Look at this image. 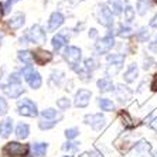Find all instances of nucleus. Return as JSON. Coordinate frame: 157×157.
<instances>
[{"label": "nucleus", "instance_id": "35", "mask_svg": "<svg viewBox=\"0 0 157 157\" xmlns=\"http://www.w3.org/2000/svg\"><path fill=\"white\" fill-rule=\"evenodd\" d=\"M17 2H20V0H6V3H4L3 9H4V13L7 14V13H10L11 7H13V4L17 3Z\"/></svg>", "mask_w": 157, "mask_h": 157}, {"label": "nucleus", "instance_id": "18", "mask_svg": "<svg viewBox=\"0 0 157 157\" xmlns=\"http://www.w3.org/2000/svg\"><path fill=\"white\" fill-rule=\"evenodd\" d=\"M153 3H151V0H137V3H136V10L139 13L140 16H144L147 11L151 9Z\"/></svg>", "mask_w": 157, "mask_h": 157}, {"label": "nucleus", "instance_id": "47", "mask_svg": "<svg viewBox=\"0 0 157 157\" xmlns=\"http://www.w3.org/2000/svg\"><path fill=\"white\" fill-rule=\"evenodd\" d=\"M154 2H156V3H157V0H154Z\"/></svg>", "mask_w": 157, "mask_h": 157}, {"label": "nucleus", "instance_id": "16", "mask_svg": "<svg viewBox=\"0 0 157 157\" xmlns=\"http://www.w3.org/2000/svg\"><path fill=\"white\" fill-rule=\"evenodd\" d=\"M137 75H139V68L136 64H130L128 67V70L124 71L123 74V79L128 82V84H132V82H135L137 79Z\"/></svg>", "mask_w": 157, "mask_h": 157}, {"label": "nucleus", "instance_id": "13", "mask_svg": "<svg viewBox=\"0 0 157 157\" xmlns=\"http://www.w3.org/2000/svg\"><path fill=\"white\" fill-rule=\"evenodd\" d=\"M3 91L9 98H18L24 92V88L21 86V84H10L9 82V85L3 88Z\"/></svg>", "mask_w": 157, "mask_h": 157}, {"label": "nucleus", "instance_id": "5", "mask_svg": "<svg viewBox=\"0 0 157 157\" xmlns=\"http://www.w3.org/2000/svg\"><path fill=\"white\" fill-rule=\"evenodd\" d=\"M115 45V40L112 36H106L103 37V38H101V40H98L95 43V54L98 55H103L106 54V52H109L110 50H112V47Z\"/></svg>", "mask_w": 157, "mask_h": 157}, {"label": "nucleus", "instance_id": "23", "mask_svg": "<svg viewBox=\"0 0 157 157\" xmlns=\"http://www.w3.org/2000/svg\"><path fill=\"white\" fill-rule=\"evenodd\" d=\"M41 116L43 119H55V121H61L62 116L57 113V110L52 109V108H47V109L41 110Z\"/></svg>", "mask_w": 157, "mask_h": 157}, {"label": "nucleus", "instance_id": "34", "mask_svg": "<svg viewBox=\"0 0 157 157\" xmlns=\"http://www.w3.org/2000/svg\"><path fill=\"white\" fill-rule=\"evenodd\" d=\"M149 31H147L146 29H140V31L137 33V38H139L142 43H144V41H147V38H149Z\"/></svg>", "mask_w": 157, "mask_h": 157}, {"label": "nucleus", "instance_id": "4", "mask_svg": "<svg viewBox=\"0 0 157 157\" xmlns=\"http://www.w3.org/2000/svg\"><path fill=\"white\" fill-rule=\"evenodd\" d=\"M27 38L33 44H43L47 40V34L44 31V29L40 24H34L31 29L29 30V34H27Z\"/></svg>", "mask_w": 157, "mask_h": 157}, {"label": "nucleus", "instance_id": "32", "mask_svg": "<svg viewBox=\"0 0 157 157\" xmlns=\"http://www.w3.org/2000/svg\"><path fill=\"white\" fill-rule=\"evenodd\" d=\"M70 106H71V102L68 98H61L57 101V108H58L59 110H67Z\"/></svg>", "mask_w": 157, "mask_h": 157}, {"label": "nucleus", "instance_id": "29", "mask_svg": "<svg viewBox=\"0 0 157 157\" xmlns=\"http://www.w3.org/2000/svg\"><path fill=\"white\" fill-rule=\"evenodd\" d=\"M99 68V62H98V59H95V58H86L85 59V70L86 71H95V70H98Z\"/></svg>", "mask_w": 157, "mask_h": 157}, {"label": "nucleus", "instance_id": "20", "mask_svg": "<svg viewBox=\"0 0 157 157\" xmlns=\"http://www.w3.org/2000/svg\"><path fill=\"white\" fill-rule=\"evenodd\" d=\"M30 135V128H29V124L26 123H20L17 126V129H16V136H17V139L20 140H24L27 139Z\"/></svg>", "mask_w": 157, "mask_h": 157}, {"label": "nucleus", "instance_id": "44", "mask_svg": "<svg viewBox=\"0 0 157 157\" xmlns=\"http://www.w3.org/2000/svg\"><path fill=\"white\" fill-rule=\"evenodd\" d=\"M3 37H4V34L0 31V45H2V40H3Z\"/></svg>", "mask_w": 157, "mask_h": 157}, {"label": "nucleus", "instance_id": "48", "mask_svg": "<svg viewBox=\"0 0 157 157\" xmlns=\"http://www.w3.org/2000/svg\"><path fill=\"white\" fill-rule=\"evenodd\" d=\"M156 40H157V37H156Z\"/></svg>", "mask_w": 157, "mask_h": 157}, {"label": "nucleus", "instance_id": "14", "mask_svg": "<svg viewBox=\"0 0 157 157\" xmlns=\"http://www.w3.org/2000/svg\"><path fill=\"white\" fill-rule=\"evenodd\" d=\"M64 16L59 13V11H54L51 16H50V20H48V30L50 31H54L57 30L58 27L62 26V23H64Z\"/></svg>", "mask_w": 157, "mask_h": 157}, {"label": "nucleus", "instance_id": "46", "mask_svg": "<svg viewBox=\"0 0 157 157\" xmlns=\"http://www.w3.org/2000/svg\"><path fill=\"white\" fill-rule=\"evenodd\" d=\"M154 156H156V157H157V150H154Z\"/></svg>", "mask_w": 157, "mask_h": 157}, {"label": "nucleus", "instance_id": "1", "mask_svg": "<svg viewBox=\"0 0 157 157\" xmlns=\"http://www.w3.org/2000/svg\"><path fill=\"white\" fill-rule=\"evenodd\" d=\"M64 59L68 62V65H70L72 70H77V67L79 65L81 59H82V51H81V48L75 47V45L67 47L65 51H64Z\"/></svg>", "mask_w": 157, "mask_h": 157}, {"label": "nucleus", "instance_id": "15", "mask_svg": "<svg viewBox=\"0 0 157 157\" xmlns=\"http://www.w3.org/2000/svg\"><path fill=\"white\" fill-rule=\"evenodd\" d=\"M108 6H109V10L112 14H122V11L124 10V7L128 6V2L126 0H109V3H108Z\"/></svg>", "mask_w": 157, "mask_h": 157}, {"label": "nucleus", "instance_id": "27", "mask_svg": "<svg viewBox=\"0 0 157 157\" xmlns=\"http://www.w3.org/2000/svg\"><path fill=\"white\" fill-rule=\"evenodd\" d=\"M17 57H18L20 61H23L24 64H27V65H31V62L34 61L33 59V52L27 51V50H21V51H18Z\"/></svg>", "mask_w": 157, "mask_h": 157}, {"label": "nucleus", "instance_id": "3", "mask_svg": "<svg viewBox=\"0 0 157 157\" xmlns=\"http://www.w3.org/2000/svg\"><path fill=\"white\" fill-rule=\"evenodd\" d=\"M17 112L18 115L21 116H27V117H36L38 115V110H37V105L30 101V99H21L17 102Z\"/></svg>", "mask_w": 157, "mask_h": 157}, {"label": "nucleus", "instance_id": "37", "mask_svg": "<svg viewBox=\"0 0 157 157\" xmlns=\"http://www.w3.org/2000/svg\"><path fill=\"white\" fill-rule=\"evenodd\" d=\"M78 146H79V143H65L64 146H62V150H77Z\"/></svg>", "mask_w": 157, "mask_h": 157}, {"label": "nucleus", "instance_id": "31", "mask_svg": "<svg viewBox=\"0 0 157 157\" xmlns=\"http://www.w3.org/2000/svg\"><path fill=\"white\" fill-rule=\"evenodd\" d=\"M116 34L117 36H121L122 38H128V37H130L132 34H133V31H132V29L128 27V26H119Z\"/></svg>", "mask_w": 157, "mask_h": 157}, {"label": "nucleus", "instance_id": "30", "mask_svg": "<svg viewBox=\"0 0 157 157\" xmlns=\"http://www.w3.org/2000/svg\"><path fill=\"white\" fill-rule=\"evenodd\" d=\"M123 17H124V21L132 23L133 18H135V9L130 7V6H126L123 10Z\"/></svg>", "mask_w": 157, "mask_h": 157}, {"label": "nucleus", "instance_id": "24", "mask_svg": "<svg viewBox=\"0 0 157 157\" xmlns=\"http://www.w3.org/2000/svg\"><path fill=\"white\" fill-rule=\"evenodd\" d=\"M62 79H64V72H62V71H52L48 84L51 85V86H59Z\"/></svg>", "mask_w": 157, "mask_h": 157}, {"label": "nucleus", "instance_id": "40", "mask_svg": "<svg viewBox=\"0 0 157 157\" xmlns=\"http://www.w3.org/2000/svg\"><path fill=\"white\" fill-rule=\"evenodd\" d=\"M150 27H154V29H157V14L154 16L151 20H150Z\"/></svg>", "mask_w": 157, "mask_h": 157}, {"label": "nucleus", "instance_id": "9", "mask_svg": "<svg viewBox=\"0 0 157 157\" xmlns=\"http://www.w3.org/2000/svg\"><path fill=\"white\" fill-rule=\"evenodd\" d=\"M92 98V92L88 91V89H79V91L75 94V99H74V103L77 108H86L91 102Z\"/></svg>", "mask_w": 157, "mask_h": 157}, {"label": "nucleus", "instance_id": "43", "mask_svg": "<svg viewBox=\"0 0 157 157\" xmlns=\"http://www.w3.org/2000/svg\"><path fill=\"white\" fill-rule=\"evenodd\" d=\"M151 126H153V128H154V129H157V119H156V121H154V122H153V123H151Z\"/></svg>", "mask_w": 157, "mask_h": 157}, {"label": "nucleus", "instance_id": "19", "mask_svg": "<svg viewBox=\"0 0 157 157\" xmlns=\"http://www.w3.org/2000/svg\"><path fill=\"white\" fill-rule=\"evenodd\" d=\"M98 89L101 92H110V91H113V84H112L110 78H101V79L98 81Z\"/></svg>", "mask_w": 157, "mask_h": 157}, {"label": "nucleus", "instance_id": "12", "mask_svg": "<svg viewBox=\"0 0 157 157\" xmlns=\"http://www.w3.org/2000/svg\"><path fill=\"white\" fill-rule=\"evenodd\" d=\"M33 59L38 65H44L52 59V54L47 50H37L36 52H33Z\"/></svg>", "mask_w": 157, "mask_h": 157}, {"label": "nucleus", "instance_id": "7", "mask_svg": "<svg viewBox=\"0 0 157 157\" xmlns=\"http://www.w3.org/2000/svg\"><path fill=\"white\" fill-rule=\"evenodd\" d=\"M98 21L105 27H110L113 24V14L110 13L109 7L105 4H101L98 7Z\"/></svg>", "mask_w": 157, "mask_h": 157}, {"label": "nucleus", "instance_id": "36", "mask_svg": "<svg viewBox=\"0 0 157 157\" xmlns=\"http://www.w3.org/2000/svg\"><path fill=\"white\" fill-rule=\"evenodd\" d=\"M7 103H6V101H4L2 96H0V116H3V115L7 113Z\"/></svg>", "mask_w": 157, "mask_h": 157}, {"label": "nucleus", "instance_id": "6", "mask_svg": "<svg viewBox=\"0 0 157 157\" xmlns=\"http://www.w3.org/2000/svg\"><path fill=\"white\" fill-rule=\"evenodd\" d=\"M29 151V147L26 144H20L17 142H11L7 143L3 149V153L6 156H23Z\"/></svg>", "mask_w": 157, "mask_h": 157}, {"label": "nucleus", "instance_id": "25", "mask_svg": "<svg viewBox=\"0 0 157 157\" xmlns=\"http://www.w3.org/2000/svg\"><path fill=\"white\" fill-rule=\"evenodd\" d=\"M51 44H52V48L58 51V50H61V48L67 44V38H65L64 36H62V34H57V36L52 37Z\"/></svg>", "mask_w": 157, "mask_h": 157}, {"label": "nucleus", "instance_id": "8", "mask_svg": "<svg viewBox=\"0 0 157 157\" xmlns=\"http://www.w3.org/2000/svg\"><path fill=\"white\" fill-rule=\"evenodd\" d=\"M105 116L102 113H95V115H86L84 117V122L89 124L94 130H101L105 126Z\"/></svg>", "mask_w": 157, "mask_h": 157}, {"label": "nucleus", "instance_id": "41", "mask_svg": "<svg viewBox=\"0 0 157 157\" xmlns=\"http://www.w3.org/2000/svg\"><path fill=\"white\" fill-rule=\"evenodd\" d=\"M96 34H98V33H96V30L95 29H91V30H89V33H88V36H89V38H95Z\"/></svg>", "mask_w": 157, "mask_h": 157}, {"label": "nucleus", "instance_id": "42", "mask_svg": "<svg viewBox=\"0 0 157 157\" xmlns=\"http://www.w3.org/2000/svg\"><path fill=\"white\" fill-rule=\"evenodd\" d=\"M4 14V9H3V4L0 3V20H2V17H3Z\"/></svg>", "mask_w": 157, "mask_h": 157}, {"label": "nucleus", "instance_id": "33", "mask_svg": "<svg viewBox=\"0 0 157 157\" xmlns=\"http://www.w3.org/2000/svg\"><path fill=\"white\" fill-rule=\"evenodd\" d=\"M78 135H79V130H78L77 128H71V129H67V130H65V137L68 140L75 139Z\"/></svg>", "mask_w": 157, "mask_h": 157}, {"label": "nucleus", "instance_id": "26", "mask_svg": "<svg viewBox=\"0 0 157 157\" xmlns=\"http://www.w3.org/2000/svg\"><path fill=\"white\" fill-rule=\"evenodd\" d=\"M98 105H99V108L102 110H105V112H112V110L115 109V103L108 98H101L98 101Z\"/></svg>", "mask_w": 157, "mask_h": 157}, {"label": "nucleus", "instance_id": "22", "mask_svg": "<svg viewBox=\"0 0 157 157\" xmlns=\"http://www.w3.org/2000/svg\"><path fill=\"white\" fill-rule=\"evenodd\" d=\"M27 82H29L30 88H33V89H38V88L41 86V84H43V79H41L40 74L34 71V72L31 74V77L27 79Z\"/></svg>", "mask_w": 157, "mask_h": 157}, {"label": "nucleus", "instance_id": "28", "mask_svg": "<svg viewBox=\"0 0 157 157\" xmlns=\"http://www.w3.org/2000/svg\"><path fill=\"white\" fill-rule=\"evenodd\" d=\"M58 123V122L55 121V119H41L38 122V126H40L41 130H48V129H52L55 124Z\"/></svg>", "mask_w": 157, "mask_h": 157}, {"label": "nucleus", "instance_id": "21", "mask_svg": "<svg viewBox=\"0 0 157 157\" xmlns=\"http://www.w3.org/2000/svg\"><path fill=\"white\" fill-rule=\"evenodd\" d=\"M31 149H33L34 156L43 157V156H45V153H47L48 144H47V143H33Z\"/></svg>", "mask_w": 157, "mask_h": 157}, {"label": "nucleus", "instance_id": "11", "mask_svg": "<svg viewBox=\"0 0 157 157\" xmlns=\"http://www.w3.org/2000/svg\"><path fill=\"white\" fill-rule=\"evenodd\" d=\"M24 23H26V16L23 13H16L14 16H11L7 20V26L11 30H18L24 26Z\"/></svg>", "mask_w": 157, "mask_h": 157}, {"label": "nucleus", "instance_id": "17", "mask_svg": "<svg viewBox=\"0 0 157 157\" xmlns=\"http://www.w3.org/2000/svg\"><path fill=\"white\" fill-rule=\"evenodd\" d=\"M11 129H13V119L11 117H7V119L0 122V136L2 137H9L11 133Z\"/></svg>", "mask_w": 157, "mask_h": 157}, {"label": "nucleus", "instance_id": "38", "mask_svg": "<svg viewBox=\"0 0 157 157\" xmlns=\"http://www.w3.org/2000/svg\"><path fill=\"white\" fill-rule=\"evenodd\" d=\"M20 79H21V78H20V75H18L17 72H14V74H11V75H10L9 82H10V84H20Z\"/></svg>", "mask_w": 157, "mask_h": 157}, {"label": "nucleus", "instance_id": "45", "mask_svg": "<svg viewBox=\"0 0 157 157\" xmlns=\"http://www.w3.org/2000/svg\"><path fill=\"white\" fill-rule=\"evenodd\" d=\"M67 2H72V3H77V2H82V0H67Z\"/></svg>", "mask_w": 157, "mask_h": 157}, {"label": "nucleus", "instance_id": "10", "mask_svg": "<svg viewBox=\"0 0 157 157\" xmlns=\"http://www.w3.org/2000/svg\"><path fill=\"white\" fill-rule=\"evenodd\" d=\"M115 96H116L121 102H128L129 99L132 98V91L130 88L126 86V85H116V88H115Z\"/></svg>", "mask_w": 157, "mask_h": 157}, {"label": "nucleus", "instance_id": "39", "mask_svg": "<svg viewBox=\"0 0 157 157\" xmlns=\"http://www.w3.org/2000/svg\"><path fill=\"white\" fill-rule=\"evenodd\" d=\"M150 88H151V91H154V92L157 91V72L154 74V77H153V81H151V85H150Z\"/></svg>", "mask_w": 157, "mask_h": 157}, {"label": "nucleus", "instance_id": "2", "mask_svg": "<svg viewBox=\"0 0 157 157\" xmlns=\"http://www.w3.org/2000/svg\"><path fill=\"white\" fill-rule=\"evenodd\" d=\"M124 62V55L123 54H112L108 57V68H106V74L109 77H115L119 71H121L122 65Z\"/></svg>", "mask_w": 157, "mask_h": 157}]
</instances>
